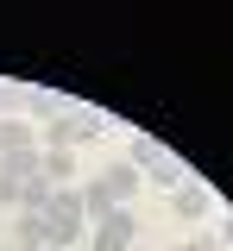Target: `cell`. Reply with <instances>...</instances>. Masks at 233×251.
I'll return each mask as SVG.
<instances>
[{
	"label": "cell",
	"mask_w": 233,
	"mask_h": 251,
	"mask_svg": "<svg viewBox=\"0 0 233 251\" xmlns=\"http://www.w3.org/2000/svg\"><path fill=\"white\" fill-rule=\"evenodd\" d=\"M133 226L139 220L126 214V207H114V214H101L88 232H95V251H133Z\"/></svg>",
	"instance_id": "obj_2"
},
{
	"label": "cell",
	"mask_w": 233,
	"mask_h": 251,
	"mask_svg": "<svg viewBox=\"0 0 233 251\" xmlns=\"http://www.w3.org/2000/svg\"><path fill=\"white\" fill-rule=\"evenodd\" d=\"M32 145V126H19V120H0V151H26Z\"/></svg>",
	"instance_id": "obj_10"
},
{
	"label": "cell",
	"mask_w": 233,
	"mask_h": 251,
	"mask_svg": "<svg viewBox=\"0 0 233 251\" xmlns=\"http://www.w3.org/2000/svg\"><path fill=\"white\" fill-rule=\"evenodd\" d=\"M13 251H44V245H13Z\"/></svg>",
	"instance_id": "obj_12"
},
{
	"label": "cell",
	"mask_w": 233,
	"mask_h": 251,
	"mask_svg": "<svg viewBox=\"0 0 233 251\" xmlns=\"http://www.w3.org/2000/svg\"><path fill=\"white\" fill-rule=\"evenodd\" d=\"M95 182L107 188V201L120 207V201H126V195H133V188H139V170H133V163H114V170H101Z\"/></svg>",
	"instance_id": "obj_3"
},
{
	"label": "cell",
	"mask_w": 233,
	"mask_h": 251,
	"mask_svg": "<svg viewBox=\"0 0 233 251\" xmlns=\"http://www.w3.org/2000/svg\"><path fill=\"white\" fill-rule=\"evenodd\" d=\"M88 132H101V126H88V120H51V151H69V145L88 138Z\"/></svg>",
	"instance_id": "obj_6"
},
{
	"label": "cell",
	"mask_w": 233,
	"mask_h": 251,
	"mask_svg": "<svg viewBox=\"0 0 233 251\" xmlns=\"http://www.w3.org/2000/svg\"><path fill=\"white\" fill-rule=\"evenodd\" d=\"M183 251H208V245H183Z\"/></svg>",
	"instance_id": "obj_13"
},
{
	"label": "cell",
	"mask_w": 233,
	"mask_h": 251,
	"mask_svg": "<svg viewBox=\"0 0 233 251\" xmlns=\"http://www.w3.org/2000/svg\"><path fill=\"white\" fill-rule=\"evenodd\" d=\"M176 214L202 220V214H208V188H176Z\"/></svg>",
	"instance_id": "obj_9"
},
{
	"label": "cell",
	"mask_w": 233,
	"mask_h": 251,
	"mask_svg": "<svg viewBox=\"0 0 233 251\" xmlns=\"http://www.w3.org/2000/svg\"><path fill=\"white\" fill-rule=\"evenodd\" d=\"M0 163H6V176H13V182L38 176V151H32V145H26V151H0Z\"/></svg>",
	"instance_id": "obj_7"
},
{
	"label": "cell",
	"mask_w": 233,
	"mask_h": 251,
	"mask_svg": "<svg viewBox=\"0 0 233 251\" xmlns=\"http://www.w3.org/2000/svg\"><path fill=\"white\" fill-rule=\"evenodd\" d=\"M51 195H57L51 176H26V182H19V207H26V214H44V207H51Z\"/></svg>",
	"instance_id": "obj_4"
},
{
	"label": "cell",
	"mask_w": 233,
	"mask_h": 251,
	"mask_svg": "<svg viewBox=\"0 0 233 251\" xmlns=\"http://www.w3.org/2000/svg\"><path fill=\"white\" fill-rule=\"evenodd\" d=\"M0 201H19V182L6 176V163H0Z\"/></svg>",
	"instance_id": "obj_11"
},
{
	"label": "cell",
	"mask_w": 233,
	"mask_h": 251,
	"mask_svg": "<svg viewBox=\"0 0 233 251\" xmlns=\"http://www.w3.org/2000/svg\"><path fill=\"white\" fill-rule=\"evenodd\" d=\"M38 176H51V188H69L76 157H69V151H44V157H38Z\"/></svg>",
	"instance_id": "obj_5"
},
{
	"label": "cell",
	"mask_w": 233,
	"mask_h": 251,
	"mask_svg": "<svg viewBox=\"0 0 233 251\" xmlns=\"http://www.w3.org/2000/svg\"><path fill=\"white\" fill-rule=\"evenodd\" d=\"M82 220H88L82 188H57L51 207H44V251L51 245H76V239H82Z\"/></svg>",
	"instance_id": "obj_1"
},
{
	"label": "cell",
	"mask_w": 233,
	"mask_h": 251,
	"mask_svg": "<svg viewBox=\"0 0 233 251\" xmlns=\"http://www.w3.org/2000/svg\"><path fill=\"white\" fill-rule=\"evenodd\" d=\"M13 245H44V214H19L13 220Z\"/></svg>",
	"instance_id": "obj_8"
}]
</instances>
